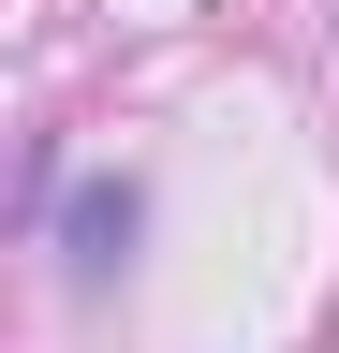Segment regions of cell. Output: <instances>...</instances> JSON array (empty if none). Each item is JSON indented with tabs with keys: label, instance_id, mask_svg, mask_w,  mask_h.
<instances>
[{
	"label": "cell",
	"instance_id": "cell-1",
	"mask_svg": "<svg viewBox=\"0 0 339 353\" xmlns=\"http://www.w3.org/2000/svg\"><path fill=\"white\" fill-rule=\"evenodd\" d=\"M133 236H148V192H133V176H74V192H59V265H74V280H118Z\"/></svg>",
	"mask_w": 339,
	"mask_h": 353
}]
</instances>
